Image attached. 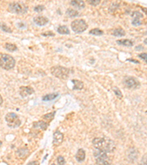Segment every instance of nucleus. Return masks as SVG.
<instances>
[{
	"label": "nucleus",
	"mask_w": 147,
	"mask_h": 165,
	"mask_svg": "<svg viewBox=\"0 0 147 165\" xmlns=\"http://www.w3.org/2000/svg\"><path fill=\"white\" fill-rule=\"evenodd\" d=\"M50 71H51V73L53 76L58 78V79H63V80L68 79L70 76V73H71L69 68L60 66V65L52 67V68H51Z\"/></svg>",
	"instance_id": "nucleus-2"
},
{
	"label": "nucleus",
	"mask_w": 147,
	"mask_h": 165,
	"mask_svg": "<svg viewBox=\"0 0 147 165\" xmlns=\"http://www.w3.org/2000/svg\"><path fill=\"white\" fill-rule=\"evenodd\" d=\"M63 141V134L57 130L53 134V145L54 146H59Z\"/></svg>",
	"instance_id": "nucleus-9"
},
{
	"label": "nucleus",
	"mask_w": 147,
	"mask_h": 165,
	"mask_svg": "<svg viewBox=\"0 0 147 165\" xmlns=\"http://www.w3.org/2000/svg\"><path fill=\"white\" fill-rule=\"evenodd\" d=\"M8 11L11 13L24 14L27 12L28 7L23 2H12L8 6Z\"/></svg>",
	"instance_id": "nucleus-4"
},
{
	"label": "nucleus",
	"mask_w": 147,
	"mask_h": 165,
	"mask_svg": "<svg viewBox=\"0 0 147 165\" xmlns=\"http://www.w3.org/2000/svg\"><path fill=\"white\" fill-rule=\"evenodd\" d=\"M124 84L127 88L130 89H136L140 87L139 81L132 76H127L124 78Z\"/></svg>",
	"instance_id": "nucleus-8"
},
{
	"label": "nucleus",
	"mask_w": 147,
	"mask_h": 165,
	"mask_svg": "<svg viewBox=\"0 0 147 165\" xmlns=\"http://www.w3.org/2000/svg\"><path fill=\"white\" fill-rule=\"evenodd\" d=\"M57 162L59 165H65V159H64L63 156H59L57 158Z\"/></svg>",
	"instance_id": "nucleus-28"
},
{
	"label": "nucleus",
	"mask_w": 147,
	"mask_h": 165,
	"mask_svg": "<svg viewBox=\"0 0 147 165\" xmlns=\"http://www.w3.org/2000/svg\"><path fill=\"white\" fill-rule=\"evenodd\" d=\"M0 29L2 30V31L5 32V33H11L13 32L11 28L9 27L6 24L3 23V22H0Z\"/></svg>",
	"instance_id": "nucleus-23"
},
{
	"label": "nucleus",
	"mask_w": 147,
	"mask_h": 165,
	"mask_svg": "<svg viewBox=\"0 0 147 165\" xmlns=\"http://www.w3.org/2000/svg\"><path fill=\"white\" fill-rule=\"evenodd\" d=\"M138 57L140 58H141L144 61H145L147 63V53H142V54H140L138 55Z\"/></svg>",
	"instance_id": "nucleus-31"
},
{
	"label": "nucleus",
	"mask_w": 147,
	"mask_h": 165,
	"mask_svg": "<svg viewBox=\"0 0 147 165\" xmlns=\"http://www.w3.org/2000/svg\"><path fill=\"white\" fill-rule=\"evenodd\" d=\"M71 5L75 8H78V9H82V8H85V2L83 1H81V0H75V1H71Z\"/></svg>",
	"instance_id": "nucleus-17"
},
{
	"label": "nucleus",
	"mask_w": 147,
	"mask_h": 165,
	"mask_svg": "<svg viewBox=\"0 0 147 165\" xmlns=\"http://www.w3.org/2000/svg\"><path fill=\"white\" fill-rule=\"evenodd\" d=\"M33 21L36 23V24H37L38 26H43L47 25V24L49 23V19L48 18L45 17V16H38L34 17L33 19Z\"/></svg>",
	"instance_id": "nucleus-11"
},
{
	"label": "nucleus",
	"mask_w": 147,
	"mask_h": 165,
	"mask_svg": "<svg viewBox=\"0 0 147 165\" xmlns=\"http://www.w3.org/2000/svg\"><path fill=\"white\" fill-rule=\"evenodd\" d=\"M112 35L115 37H123L125 35V31L122 28H116L113 31Z\"/></svg>",
	"instance_id": "nucleus-18"
},
{
	"label": "nucleus",
	"mask_w": 147,
	"mask_h": 165,
	"mask_svg": "<svg viewBox=\"0 0 147 165\" xmlns=\"http://www.w3.org/2000/svg\"><path fill=\"white\" fill-rule=\"evenodd\" d=\"M73 84H74V87H73V89L75 90H80L84 87V84L82 81L77 80V79H73L72 80Z\"/></svg>",
	"instance_id": "nucleus-16"
},
{
	"label": "nucleus",
	"mask_w": 147,
	"mask_h": 165,
	"mask_svg": "<svg viewBox=\"0 0 147 165\" xmlns=\"http://www.w3.org/2000/svg\"><path fill=\"white\" fill-rule=\"evenodd\" d=\"M113 91H114L115 94H116V96H117L118 98H122L123 97V95H122V93H121V91L117 87H113Z\"/></svg>",
	"instance_id": "nucleus-26"
},
{
	"label": "nucleus",
	"mask_w": 147,
	"mask_h": 165,
	"mask_svg": "<svg viewBox=\"0 0 147 165\" xmlns=\"http://www.w3.org/2000/svg\"><path fill=\"white\" fill-rule=\"evenodd\" d=\"M35 93L34 89L30 87L23 86L20 87V95L22 97L25 98L26 96H29L30 95H33Z\"/></svg>",
	"instance_id": "nucleus-12"
},
{
	"label": "nucleus",
	"mask_w": 147,
	"mask_h": 165,
	"mask_svg": "<svg viewBox=\"0 0 147 165\" xmlns=\"http://www.w3.org/2000/svg\"><path fill=\"white\" fill-rule=\"evenodd\" d=\"M116 43L118 45H122L124 46L127 47H132L133 46L134 42L131 40H129V39H121V40H118L116 41Z\"/></svg>",
	"instance_id": "nucleus-14"
},
{
	"label": "nucleus",
	"mask_w": 147,
	"mask_h": 165,
	"mask_svg": "<svg viewBox=\"0 0 147 165\" xmlns=\"http://www.w3.org/2000/svg\"><path fill=\"white\" fill-rule=\"evenodd\" d=\"M139 165H147V156H144L140 162Z\"/></svg>",
	"instance_id": "nucleus-32"
},
{
	"label": "nucleus",
	"mask_w": 147,
	"mask_h": 165,
	"mask_svg": "<svg viewBox=\"0 0 147 165\" xmlns=\"http://www.w3.org/2000/svg\"><path fill=\"white\" fill-rule=\"evenodd\" d=\"M57 31L61 35H68L70 33L69 29L66 26H59L57 29Z\"/></svg>",
	"instance_id": "nucleus-19"
},
{
	"label": "nucleus",
	"mask_w": 147,
	"mask_h": 165,
	"mask_svg": "<svg viewBox=\"0 0 147 165\" xmlns=\"http://www.w3.org/2000/svg\"><path fill=\"white\" fill-rule=\"evenodd\" d=\"M2 103H3V98H2V97L0 95V106L2 104Z\"/></svg>",
	"instance_id": "nucleus-35"
},
{
	"label": "nucleus",
	"mask_w": 147,
	"mask_h": 165,
	"mask_svg": "<svg viewBox=\"0 0 147 165\" xmlns=\"http://www.w3.org/2000/svg\"><path fill=\"white\" fill-rule=\"evenodd\" d=\"M44 10H45V8H44L43 5H37V6H36L34 8V10L37 12H41L42 11H43Z\"/></svg>",
	"instance_id": "nucleus-29"
},
{
	"label": "nucleus",
	"mask_w": 147,
	"mask_h": 165,
	"mask_svg": "<svg viewBox=\"0 0 147 165\" xmlns=\"http://www.w3.org/2000/svg\"><path fill=\"white\" fill-rule=\"evenodd\" d=\"M66 15L71 18H75L79 16V12H78L77 10H75L69 8V9H68L66 10Z\"/></svg>",
	"instance_id": "nucleus-22"
},
{
	"label": "nucleus",
	"mask_w": 147,
	"mask_h": 165,
	"mask_svg": "<svg viewBox=\"0 0 147 165\" xmlns=\"http://www.w3.org/2000/svg\"><path fill=\"white\" fill-rule=\"evenodd\" d=\"M16 61L11 55L7 54H0V67L5 70H10L14 68Z\"/></svg>",
	"instance_id": "nucleus-3"
},
{
	"label": "nucleus",
	"mask_w": 147,
	"mask_h": 165,
	"mask_svg": "<svg viewBox=\"0 0 147 165\" xmlns=\"http://www.w3.org/2000/svg\"><path fill=\"white\" fill-rule=\"evenodd\" d=\"M54 114H55V112H53L49 113V114H45L43 116V118L47 120V121H51L52 120H53V118L54 117Z\"/></svg>",
	"instance_id": "nucleus-27"
},
{
	"label": "nucleus",
	"mask_w": 147,
	"mask_h": 165,
	"mask_svg": "<svg viewBox=\"0 0 147 165\" xmlns=\"http://www.w3.org/2000/svg\"><path fill=\"white\" fill-rule=\"evenodd\" d=\"M89 34L93 35H96V36H101L102 35L104 34L103 31L101 30L100 29H98V28H95V29H91L90 32H89Z\"/></svg>",
	"instance_id": "nucleus-25"
},
{
	"label": "nucleus",
	"mask_w": 147,
	"mask_h": 165,
	"mask_svg": "<svg viewBox=\"0 0 147 165\" xmlns=\"http://www.w3.org/2000/svg\"><path fill=\"white\" fill-rule=\"evenodd\" d=\"M28 153H29V150L26 148H21L17 151L18 156L20 158H24L26 156H27Z\"/></svg>",
	"instance_id": "nucleus-24"
},
{
	"label": "nucleus",
	"mask_w": 147,
	"mask_h": 165,
	"mask_svg": "<svg viewBox=\"0 0 147 165\" xmlns=\"http://www.w3.org/2000/svg\"><path fill=\"white\" fill-rule=\"evenodd\" d=\"M93 155L96 159L97 165H111V159L109 158L106 153L96 149L93 152Z\"/></svg>",
	"instance_id": "nucleus-5"
},
{
	"label": "nucleus",
	"mask_w": 147,
	"mask_h": 165,
	"mask_svg": "<svg viewBox=\"0 0 147 165\" xmlns=\"http://www.w3.org/2000/svg\"><path fill=\"white\" fill-rule=\"evenodd\" d=\"M48 126H49L48 123L44 122V121H38V122L33 123V127H34V128H41L42 130H43V131L47 130Z\"/></svg>",
	"instance_id": "nucleus-15"
},
{
	"label": "nucleus",
	"mask_w": 147,
	"mask_h": 165,
	"mask_svg": "<svg viewBox=\"0 0 147 165\" xmlns=\"http://www.w3.org/2000/svg\"><path fill=\"white\" fill-rule=\"evenodd\" d=\"M41 35L45 36V37H47V36H54V34L53 33H52V32H47V33H42Z\"/></svg>",
	"instance_id": "nucleus-33"
},
{
	"label": "nucleus",
	"mask_w": 147,
	"mask_h": 165,
	"mask_svg": "<svg viewBox=\"0 0 147 165\" xmlns=\"http://www.w3.org/2000/svg\"><path fill=\"white\" fill-rule=\"evenodd\" d=\"M59 96V93H51V94H47L42 98L43 101H49L55 99Z\"/></svg>",
	"instance_id": "nucleus-20"
},
{
	"label": "nucleus",
	"mask_w": 147,
	"mask_h": 165,
	"mask_svg": "<svg viewBox=\"0 0 147 165\" xmlns=\"http://www.w3.org/2000/svg\"><path fill=\"white\" fill-rule=\"evenodd\" d=\"M75 158H76L77 161L78 162H82L85 160V151L83 149L80 148L77 150L76 153V156H75Z\"/></svg>",
	"instance_id": "nucleus-13"
},
{
	"label": "nucleus",
	"mask_w": 147,
	"mask_h": 165,
	"mask_svg": "<svg viewBox=\"0 0 147 165\" xmlns=\"http://www.w3.org/2000/svg\"><path fill=\"white\" fill-rule=\"evenodd\" d=\"M5 121L8 123V125L10 128H17L22 124L19 116L13 112L8 113L5 116Z\"/></svg>",
	"instance_id": "nucleus-6"
},
{
	"label": "nucleus",
	"mask_w": 147,
	"mask_h": 165,
	"mask_svg": "<svg viewBox=\"0 0 147 165\" xmlns=\"http://www.w3.org/2000/svg\"><path fill=\"white\" fill-rule=\"evenodd\" d=\"M144 43H145L146 45H147V38L144 40Z\"/></svg>",
	"instance_id": "nucleus-36"
},
{
	"label": "nucleus",
	"mask_w": 147,
	"mask_h": 165,
	"mask_svg": "<svg viewBox=\"0 0 147 165\" xmlns=\"http://www.w3.org/2000/svg\"><path fill=\"white\" fill-rule=\"evenodd\" d=\"M2 142H1V141H0V147L2 146Z\"/></svg>",
	"instance_id": "nucleus-37"
},
{
	"label": "nucleus",
	"mask_w": 147,
	"mask_h": 165,
	"mask_svg": "<svg viewBox=\"0 0 147 165\" xmlns=\"http://www.w3.org/2000/svg\"><path fill=\"white\" fill-rule=\"evenodd\" d=\"M71 29L75 33H82L85 32L88 27V25L86 22L82 19H77L71 22Z\"/></svg>",
	"instance_id": "nucleus-7"
},
{
	"label": "nucleus",
	"mask_w": 147,
	"mask_h": 165,
	"mask_svg": "<svg viewBox=\"0 0 147 165\" xmlns=\"http://www.w3.org/2000/svg\"><path fill=\"white\" fill-rule=\"evenodd\" d=\"M27 165H39V162L37 161H35V162H29Z\"/></svg>",
	"instance_id": "nucleus-34"
},
{
	"label": "nucleus",
	"mask_w": 147,
	"mask_h": 165,
	"mask_svg": "<svg viewBox=\"0 0 147 165\" xmlns=\"http://www.w3.org/2000/svg\"><path fill=\"white\" fill-rule=\"evenodd\" d=\"M51 165H55V164H51Z\"/></svg>",
	"instance_id": "nucleus-38"
},
{
	"label": "nucleus",
	"mask_w": 147,
	"mask_h": 165,
	"mask_svg": "<svg viewBox=\"0 0 147 165\" xmlns=\"http://www.w3.org/2000/svg\"><path fill=\"white\" fill-rule=\"evenodd\" d=\"M93 145L95 149L106 153H112L116 148L115 142L107 137L94 138L93 139Z\"/></svg>",
	"instance_id": "nucleus-1"
},
{
	"label": "nucleus",
	"mask_w": 147,
	"mask_h": 165,
	"mask_svg": "<svg viewBox=\"0 0 147 165\" xmlns=\"http://www.w3.org/2000/svg\"><path fill=\"white\" fill-rule=\"evenodd\" d=\"M132 16L133 18L132 21V24L133 26H139V25L141 24V19L143 18V14H141V12H138V11H135L132 13Z\"/></svg>",
	"instance_id": "nucleus-10"
},
{
	"label": "nucleus",
	"mask_w": 147,
	"mask_h": 165,
	"mask_svg": "<svg viewBox=\"0 0 147 165\" xmlns=\"http://www.w3.org/2000/svg\"><path fill=\"white\" fill-rule=\"evenodd\" d=\"M5 49L8 50V51H10V52H13V51H16L18 49L17 46H16L15 44H13V43H6L5 45Z\"/></svg>",
	"instance_id": "nucleus-21"
},
{
	"label": "nucleus",
	"mask_w": 147,
	"mask_h": 165,
	"mask_svg": "<svg viewBox=\"0 0 147 165\" xmlns=\"http://www.w3.org/2000/svg\"><path fill=\"white\" fill-rule=\"evenodd\" d=\"M88 4H90L91 5H93V6H97L98 5H99L101 2L100 0H88Z\"/></svg>",
	"instance_id": "nucleus-30"
}]
</instances>
